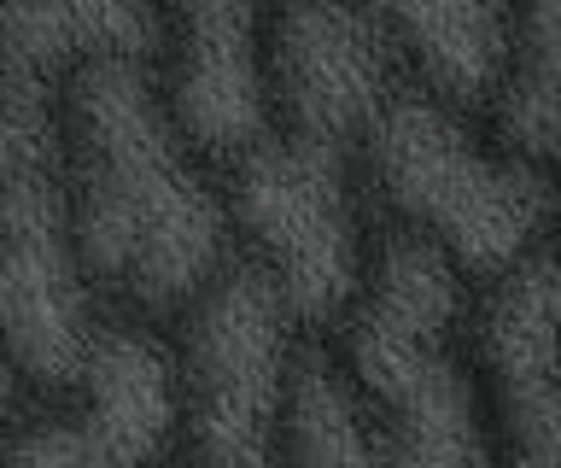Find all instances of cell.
<instances>
[{
	"mask_svg": "<svg viewBox=\"0 0 561 468\" xmlns=\"http://www.w3.org/2000/svg\"><path fill=\"white\" fill-rule=\"evenodd\" d=\"M65 217L88 287L175 317L228 270V199L182 147L147 59H94L53 94Z\"/></svg>",
	"mask_w": 561,
	"mask_h": 468,
	"instance_id": "cell-1",
	"label": "cell"
},
{
	"mask_svg": "<svg viewBox=\"0 0 561 468\" xmlns=\"http://www.w3.org/2000/svg\"><path fill=\"white\" fill-rule=\"evenodd\" d=\"M473 357L497 392V404L561 375V247L526 252L515 270L485 282L473 317Z\"/></svg>",
	"mask_w": 561,
	"mask_h": 468,
	"instance_id": "cell-11",
	"label": "cell"
},
{
	"mask_svg": "<svg viewBox=\"0 0 561 468\" xmlns=\"http://www.w3.org/2000/svg\"><path fill=\"white\" fill-rule=\"evenodd\" d=\"M280 468H392L375 410L322 352H298L293 363L287 415H280Z\"/></svg>",
	"mask_w": 561,
	"mask_h": 468,
	"instance_id": "cell-12",
	"label": "cell"
},
{
	"mask_svg": "<svg viewBox=\"0 0 561 468\" xmlns=\"http://www.w3.org/2000/svg\"><path fill=\"white\" fill-rule=\"evenodd\" d=\"M170 12L152 7H0V82L53 94L94 59H158Z\"/></svg>",
	"mask_w": 561,
	"mask_h": 468,
	"instance_id": "cell-9",
	"label": "cell"
},
{
	"mask_svg": "<svg viewBox=\"0 0 561 468\" xmlns=\"http://www.w3.org/2000/svg\"><path fill=\"white\" fill-rule=\"evenodd\" d=\"M82 410L70 427L100 468H152L182 433V375L175 357L135 322H105L77 380Z\"/></svg>",
	"mask_w": 561,
	"mask_h": 468,
	"instance_id": "cell-8",
	"label": "cell"
},
{
	"mask_svg": "<svg viewBox=\"0 0 561 468\" xmlns=\"http://www.w3.org/2000/svg\"><path fill=\"white\" fill-rule=\"evenodd\" d=\"M491 112H497V147L543 170L561 194V7L515 12V59Z\"/></svg>",
	"mask_w": 561,
	"mask_h": 468,
	"instance_id": "cell-13",
	"label": "cell"
},
{
	"mask_svg": "<svg viewBox=\"0 0 561 468\" xmlns=\"http://www.w3.org/2000/svg\"><path fill=\"white\" fill-rule=\"evenodd\" d=\"M298 317L245 258L187 305L182 334V433L187 468H280V415L298 363Z\"/></svg>",
	"mask_w": 561,
	"mask_h": 468,
	"instance_id": "cell-3",
	"label": "cell"
},
{
	"mask_svg": "<svg viewBox=\"0 0 561 468\" xmlns=\"http://www.w3.org/2000/svg\"><path fill=\"white\" fill-rule=\"evenodd\" d=\"M164 100L175 135L193 159L234 170L275 135L270 59H263V12L252 7H187L164 30Z\"/></svg>",
	"mask_w": 561,
	"mask_h": 468,
	"instance_id": "cell-7",
	"label": "cell"
},
{
	"mask_svg": "<svg viewBox=\"0 0 561 468\" xmlns=\"http://www.w3.org/2000/svg\"><path fill=\"white\" fill-rule=\"evenodd\" d=\"M392 59L415 71V89L473 117L491 106L515 59V12L503 7H410L380 12Z\"/></svg>",
	"mask_w": 561,
	"mask_h": 468,
	"instance_id": "cell-10",
	"label": "cell"
},
{
	"mask_svg": "<svg viewBox=\"0 0 561 468\" xmlns=\"http://www.w3.org/2000/svg\"><path fill=\"white\" fill-rule=\"evenodd\" d=\"M228 217L298 322H333L357 305L368 275V240L357 217V187L340 147L270 135L234 164Z\"/></svg>",
	"mask_w": 561,
	"mask_h": 468,
	"instance_id": "cell-4",
	"label": "cell"
},
{
	"mask_svg": "<svg viewBox=\"0 0 561 468\" xmlns=\"http://www.w3.org/2000/svg\"><path fill=\"white\" fill-rule=\"evenodd\" d=\"M94 287L65 217L59 159L30 170L0 205V352L18 380L77 392L100 340Z\"/></svg>",
	"mask_w": 561,
	"mask_h": 468,
	"instance_id": "cell-5",
	"label": "cell"
},
{
	"mask_svg": "<svg viewBox=\"0 0 561 468\" xmlns=\"http://www.w3.org/2000/svg\"><path fill=\"white\" fill-rule=\"evenodd\" d=\"M263 59H270L275 129L340 152L363 141L398 89L380 12H345V7L275 12V19H263Z\"/></svg>",
	"mask_w": 561,
	"mask_h": 468,
	"instance_id": "cell-6",
	"label": "cell"
},
{
	"mask_svg": "<svg viewBox=\"0 0 561 468\" xmlns=\"http://www.w3.org/2000/svg\"><path fill=\"white\" fill-rule=\"evenodd\" d=\"M368 182L398 229L433 240L462 282H497L526 252L550 247L561 194L543 170L480 141L473 117L438 106L433 94L392 89L363 135Z\"/></svg>",
	"mask_w": 561,
	"mask_h": 468,
	"instance_id": "cell-2",
	"label": "cell"
},
{
	"mask_svg": "<svg viewBox=\"0 0 561 468\" xmlns=\"http://www.w3.org/2000/svg\"><path fill=\"white\" fill-rule=\"evenodd\" d=\"M0 468H100V463L82 445V433L70 427V415H59V422L12 427L7 445H0Z\"/></svg>",
	"mask_w": 561,
	"mask_h": 468,
	"instance_id": "cell-15",
	"label": "cell"
},
{
	"mask_svg": "<svg viewBox=\"0 0 561 468\" xmlns=\"http://www.w3.org/2000/svg\"><path fill=\"white\" fill-rule=\"evenodd\" d=\"M59 159V129H53V94L24 89V82H0V205L12 187Z\"/></svg>",
	"mask_w": 561,
	"mask_h": 468,
	"instance_id": "cell-14",
	"label": "cell"
}]
</instances>
